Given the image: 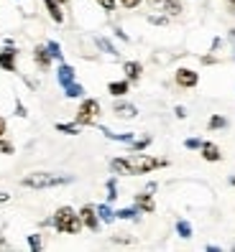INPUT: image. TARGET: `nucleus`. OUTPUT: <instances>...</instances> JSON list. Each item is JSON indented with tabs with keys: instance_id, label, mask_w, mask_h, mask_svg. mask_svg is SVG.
<instances>
[{
	"instance_id": "nucleus-12",
	"label": "nucleus",
	"mask_w": 235,
	"mask_h": 252,
	"mask_svg": "<svg viewBox=\"0 0 235 252\" xmlns=\"http://www.w3.org/2000/svg\"><path fill=\"white\" fill-rule=\"evenodd\" d=\"M128 90H130V84H128V82H110V84H108V92L115 94V97H123Z\"/></svg>"
},
{
	"instance_id": "nucleus-9",
	"label": "nucleus",
	"mask_w": 235,
	"mask_h": 252,
	"mask_svg": "<svg viewBox=\"0 0 235 252\" xmlns=\"http://www.w3.org/2000/svg\"><path fill=\"white\" fill-rule=\"evenodd\" d=\"M72 82H75V69H72L69 64H62V66H59V84L67 87Z\"/></svg>"
},
{
	"instance_id": "nucleus-7",
	"label": "nucleus",
	"mask_w": 235,
	"mask_h": 252,
	"mask_svg": "<svg viewBox=\"0 0 235 252\" xmlns=\"http://www.w3.org/2000/svg\"><path fill=\"white\" fill-rule=\"evenodd\" d=\"M199 151H202V158H204V160H212V163H217L220 158H223V156H220V148H217L215 143H202Z\"/></svg>"
},
{
	"instance_id": "nucleus-35",
	"label": "nucleus",
	"mask_w": 235,
	"mask_h": 252,
	"mask_svg": "<svg viewBox=\"0 0 235 252\" xmlns=\"http://www.w3.org/2000/svg\"><path fill=\"white\" fill-rule=\"evenodd\" d=\"M230 41L235 43V28H233V31H230Z\"/></svg>"
},
{
	"instance_id": "nucleus-31",
	"label": "nucleus",
	"mask_w": 235,
	"mask_h": 252,
	"mask_svg": "<svg viewBox=\"0 0 235 252\" xmlns=\"http://www.w3.org/2000/svg\"><path fill=\"white\" fill-rule=\"evenodd\" d=\"M28 245H31L34 250H41V240H39L36 234H31V240H28Z\"/></svg>"
},
{
	"instance_id": "nucleus-4",
	"label": "nucleus",
	"mask_w": 235,
	"mask_h": 252,
	"mask_svg": "<svg viewBox=\"0 0 235 252\" xmlns=\"http://www.w3.org/2000/svg\"><path fill=\"white\" fill-rule=\"evenodd\" d=\"M100 117V102L97 99H84L77 110V125H92Z\"/></svg>"
},
{
	"instance_id": "nucleus-27",
	"label": "nucleus",
	"mask_w": 235,
	"mask_h": 252,
	"mask_svg": "<svg viewBox=\"0 0 235 252\" xmlns=\"http://www.w3.org/2000/svg\"><path fill=\"white\" fill-rule=\"evenodd\" d=\"M184 145H187V148H202V140H197V138H189V140H184Z\"/></svg>"
},
{
	"instance_id": "nucleus-1",
	"label": "nucleus",
	"mask_w": 235,
	"mask_h": 252,
	"mask_svg": "<svg viewBox=\"0 0 235 252\" xmlns=\"http://www.w3.org/2000/svg\"><path fill=\"white\" fill-rule=\"evenodd\" d=\"M166 158H154V156H146V153H130L123 158H115L110 166L115 173H125V176H141V173H151L156 168H164L166 166Z\"/></svg>"
},
{
	"instance_id": "nucleus-13",
	"label": "nucleus",
	"mask_w": 235,
	"mask_h": 252,
	"mask_svg": "<svg viewBox=\"0 0 235 252\" xmlns=\"http://www.w3.org/2000/svg\"><path fill=\"white\" fill-rule=\"evenodd\" d=\"M43 3H46V8H49V16H51L56 23H62V21H64V13L59 10V3H56V0H43Z\"/></svg>"
},
{
	"instance_id": "nucleus-34",
	"label": "nucleus",
	"mask_w": 235,
	"mask_h": 252,
	"mask_svg": "<svg viewBox=\"0 0 235 252\" xmlns=\"http://www.w3.org/2000/svg\"><path fill=\"white\" fill-rule=\"evenodd\" d=\"M3 132H5V120L0 117V138H3Z\"/></svg>"
},
{
	"instance_id": "nucleus-6",
	"label": "nucleus",
	"mask_w": 235,
	"mask_h": 252,
	"mask_svg": "<svg viewBox=\"0 0 235 252\" xmlns=\"http://www.w3.org/2000/svg\"><path fill=\"white\" fill-rule=\"evenodd\" d=\"M79 219H82V224H84V227H90V229H97V227H100V217H97V209H92V206H82Z\"/></svg>"
},
{
	"instance_id": "nucleus-10",
	"label": "nucleus",
	"mask_w": 235,
	"mask_h": 252,
	"mask_svg": "<svg viewBox=\"0 0 235 252\" xmlns=\"http://www.w3.org/2000/svg\"><path fill=\"white\" fill-rule=\"evenodd\" d=\"M136 204H138V209H143V212H154L156 209V204H154V199H151V194H138L136 196Z\"/></svg>"
},
{
	"instance_id": "nucleus-33",
	"label": "nucleus",
	"mask_w": 235,
	"mask_h": 252,
	"mask_svg": "<svg viewBox=\"0 0 235 252\" xmlns=\"http://www.w3.org/2000/svg\"><path fill=\"white\" fill-rule=\"evenodd\" d=\"M176 117H187V110L184 107H176Z\"/></svg>"
},
{
	"instance_id": "nucleus-24",
	"label": "nucleus",
	"mask_w": 235,
	"mask_h": 252,
	"mask_svg": "<svg viewBox=\"0 0 235 252\" xmlns=\"http://www.w3.org/2000/svg\"><path fill=\"white\" fill-rule=\"evenodd\" d=\"M118 219H133L136 217V209H120V212H115Z\"/></svg>"
},
{
	"instance_id": "nucleus-37",
	"label": "nucleus",
	"mask_w": 235,
	"mask_h": 252,
	"mask_svg": "<svg viewBox=\"0 0 235 252\" xmlns=\"http://www.w3.org/2000/svg\"><path fill=\"white\" fill-rule=\"evenodd\" d=\"M56 3H69V0H56Z\"/></svg>"
},
{
	"instance_id": "nucleus-11",
	"label": "nucleus",
	"mask_w": 235,
	"mask_h": 252,
	"mask_svg": "<svg viewBox=\"0 0 235 252\" xmlns=\"http://www.w3.org/2000/svg\"><path fill=\"white\" fill-rule=\"evenodd\" d=\"M34 56H36V62H39V66H41V69H46V66L51 64V54H49V49H46V46H39Z\"/></svg>"
},
{
	"instance_id": "nucleus-5",
	"label": "nucleus",
	"mask_w": 235,
	"mask_h": 252,
	"mask_svg": "<svg viewBox=\"0 0 235 252\" xmlns=\"http://www.w3.org/2000/svg\"><path fill=\"white\" fill-rule=\"evenodd\" d=\"M197 82H199L197 71H192V69H179V71H176V84H179V87L192 90V87H197Z\"/></svg>"
},
{
	"instance_id": "nucleus-16",
	"label": "nucleus",
	"mask_w": 235,
	"mask_h": 252,
	"mask_svg": "<svg viewBox=\"0 0 235 252\" xmlns=\"http://www.w3.org/2000/svg\"><path fill=\"white\" fill-rule=\"evenodd\" d=\"M176 232H179V237L189 240V237H192V224H189V221H184V219H179V221H176Z\"/></svg>"
},
{
	"instance_id": "nucleus-26",
	"label": "nucleus",
	"mask_w": 235,
	"mask_h": 252,
	"mask_svg": "<svg viewBox=\"0 0 235 252\" xmlns=\"http://www.w3.org/2000/svg\"><path fill=\"white\" fill-rule=\"evenodd\" d=\"M151 143V138H143V140H138V143H133V151H143L146 145Z\"/></svg>"
},
{
	"instance_id": "nucleus-22",
	"label": "nucleus",
	"mask_w": 235,
	"mask_h": 252,
	"mask_svg": "<svg viewBox=\"0 0 235 252\" xmlns=\"http://www.w3.org/2000/svg\"><path fill=\"white\" fill-rule=\"evenodd\" d=\"M46 49H49L51 59H62V51H59V43H56V41H49V43H46Z\"/></svg>"
},
{
	"instance_id": "nucleus-2",
	"label": "nucleus",
	"mask_w": 235,
	"mask_h": 252,
	"mask_svg": "<svg viewBox=\"0 0 235 252\" xmlns=\"http://www.w3.org/2000/svg\"><path fill=\"white\" fill-rule=\"evenodd\" d=\"M64 184H72V176L36 171V173H28L21 179V186H28V189H54V186H64Z\"/></svg>"
},
{
	"instance_id": "nucleus-28",
	"label": "nucleus",
	"mask_w": 235,
	"mask_h": 252,
	"mask_svg": "<svg viewBox=\"0 0 235 252\" xmlns=\"http://www.w3.org/2000/svg\"><path fill=\"white\" fill-rule=\"evenodd\" d=\"M108 191H110L108 199H110V201H115V196H118V194H115V181H108Z\"/></svg>"
},
{
	"instance_id": "nucleus-20",
	"label": "nucleus",
	"mask_w": 235,
	"mask_h": 252,
	"mask_svg": "<svg viewBox=\"0 0 235 252\" xmlns=\"http://www.w3.org/2000/svg\"><path fill=\"white\" fill-rule=\"evenodd\" d=\"M223 127H228V120L223 115H215V117H210V130H223Z\"/></svg>"
},
{
	"instance_id": "nucleus-14",
	"label": "nucleus",
	"mask_w": 235,
	"mask_h": 252,
	"mask_svg": "<svg viewBox=\"0 0 235 252\" xmlns=\"http://www.w3.org/2000/svg\"><path fill=\"white\" fill-rule=\"evenodd\" d=\"M125 77H128L130 82H136V79L141 77V64H138V62H128V64H125Z\"/></svg>"
},
{
	"instance_id": "nucleus-19",
	"label": "nucleus",
	"mask_w": 235,
	"mask_h": 252,
	"mask_svg": "<svg viewBox=\"0 0 235 252\" xmlns=\"http://www.w3.org/2000/svg\"><path fill=\"white\" fill-rule=\"evenodd\" d=\"M164 8L169 16H179L182 13V5H179V0H164Z\"/></svg>"
},
{
	"instance_id": "nucleus-21",
	"label": "nucleus",
	"mask_w": 235,
	"mask_h": 252,
	"mask_svg": "<svg viewBox=\"0 0 235 252\" xmlns=\"http://www.w3.org/2000/svg\"><path fill=\"white\" fill-rule=\"evenodd\" d=\"M102 132H105V135L110 138V140H125V143H130V140H133V132H123V135H118V132H110V130H102Z\"/></svg>"
},
{
	"instance_id": "nucleus-18",
	"label": "nucleus",
	"mask_w": 235,
	"mask_h": 252,
	"mask_svg": "<svg viewBox=\"0 0 235 252\" xmlns=\"http://www.w3.org/2000/svg\"><path fill=\"white\" fill-rule=\"evenodd\" d=\"M64 90H67V97H82V94H84V87H82V84H77V82L67 84Z\"/></svg>"
},
{
	"instance_id": "nucleus-25",
	"label": "nucleus",
	"mask_w": 235,
	"mask_h": 252,
	"mask_svg": "<svg viewBox=\"0 0 235 252\" xmlns=\"http://www.w3.org/2000/svg\"><path fill=\"white\" fill-rule=\"evenodd\" d=\"M97 46H100V49H105V51H108V54H118V51H115V49H113V43H108V41H105V38H97Z\"/></svg>"
},
{
	"instance_id": "nucleus-32",
	"label": "nucleus",
	"mask_w": 235,
	"mask_h": 252,
	"mask_svg": "<svg viewBox=\"0 0 235 252\" xmlns=\"http://www.w3.org/2000/svg\"><path fill=\"white\" fill-rule=\"evenodd\" d=\"M120 3H123L125 8H136V5L141 3V0H120Z\"/></svg>"
},
{
	"instance_id": "nucleus-15",
	"label": "nucleus",
	"mask_w": 235,
	"mask_h": 252,
	"mask_svg": "<svg viewBox=\"0 0 235 252\" xmlns=\"http://www.w3.org/2000/svg\"><path fill=\"white\" fill-rule=\"evenodd\" d=\"M115 112L120 115V117H136V107H133V105H125V102H118Z\"/></svg>"
},
{
	"instance_id": "nucleus-38",
	"label": "nucleus",
	"mask_w": 235,
	"mask_h": 252,
	"mask_svg": "<svg viewBox=\"0 0 235 252\" xmlns=\"http://www.w3.org/2000/svg\"><path fill=\"white\" fill-rule=\"evenodd\" d=\"M149 3H158V0H149Z\"/></svg>"
},
{
	"instance_id": "nucleus-3",
	"label": "nucleus",
	"mask_w": 235,
	"mask_h": 252,
	"mask_svg": "<svg viewBox=\"0 0 235 252\" xmlns=\"http://www.w3.org/2000/svg\"><path fill=\"white\" fill-rule=\"evenodd\" d=\"M54 227L62 234H77L82 229V219L72 206H62V209L54 214Z\"/></svg>"
},
{
	"instance_id": "nucleus-29",
	"label": "nucleus",
	"mask_w": 235,
	"mask_h": 252,
	"mask_svg": "<svg viewBox=\"0 0 235 252\" xmlns=\"http://www.w3.org/2000/svg\"><path fill=\"white\" fill-rule=\"evenodd\" d=\"M0 153H13V145L5 143V140H0Z\"/></svg>"
},
{
	"instance_id": "nucleus-8",
	"label": "nucleus",
	"mask_w": 235,
	"mask_h": 252,
	"mask_svg": "<svg viewBox=\"0 0 235 252\" xmlns=\"http://www.w3.org/2000/svg\"><path fill=\"white\" fill-rule=\"evenodd\" d=\"M0 66H3L5 71H16V51L13 49L0 51Z\"/></svg>"
},
{
	"instance_id": "nucleus-36",
	"label": "nucleus",
	"mask_w": 235,
	"mask_h": 252,
	"mask_svg": "<svg viewBox=\"0 0 235 252\" xmlns=\"http://www.w3.org/2000/svg\"><path fill=\"white\" fill-rule=\"evenodd\" d=\"M228 3H230V5H233V8H235V0H228Z\"/></svg>"
},
{
	"instance_id": "nucleus-23",
	"label": "nucleus",
	"mask_w": 235,
	"mask_h": 252,
	"mask_svg": "<svg viewBox=\"0 0 235 252\" xmlns=\"http://www.w3.org/2000/svg\"><path fill=\"white\" fill-rule=\"evenodd\" d=\"M56 130L59 132H67V135H77V125H62V123H59Z\"/></svg>"
},
{
	"instance_id": "nucleus-17",
	"label": "nucleus",
	"mask_w": 235,
	"mask_h": 252,
	"mask_svg": "<svg viewBox=\"0 0 235 252\" xmlns=\"http://www.w3.org/2000/svg\"><path fill=\"white\" fill-rule=\"evenodd\" d=\"M97 217H100L102 221H113V219H115V212L110 209L108 204H102V206H97Z\"/></svg>"
},
{
	"instance_id": "nucleus-30",
	"label": "nucleus",
	"mask_w": 235,
	"mask_h": 252,
	"mask_svg": "<svg viewBox=\"0 0 235 252\" xmlns=\"http://www.w3.org/2000/svg\"><path fill=\"white\" fill-rule=\"evenodd\" d=\"M97 3L105 8V10H113V8H115V0H97Z\"/></svg>"
}]
</instances>
